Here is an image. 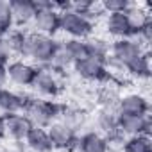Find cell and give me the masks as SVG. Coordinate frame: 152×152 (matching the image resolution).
I'll return each mask as SVG.
<instances>
[{
    "label": "cell",
    "instance_id": "6da1fadb",
    "mask_svg": "<svg viewBox=\"0 0 152 152\" xmlns=\"http://www.w3.org/2000/svg\"><path fill=\"white\" fill-rule=\"evenodd\" d=\"M63 107H64V104H59L56 100H45V99L34 97L31 100V104L23 109V115L31 120L32 125L47 129L48 125L57 122V118L63 113Z\"/></svg>",
    "mask_w": 152,
    "mask_h": 152
},
{
    "label": "cell",
    "instance_id": "7a4b0ae2",
    "mask_svg": "<svg viewBox=\"0 0 152 152\" xmlns=\"http://www.w3.org/2000/svg\"><path fill=\"white\" fill-rule=\"evenodd\" d=\"M56 47L57 41L52 36L39 34L34 31L27 34V59H31L36 66H47Z\"/></svg>",
    "mask_w": 152,
    "mask_h": 152
},
{
    "label": "cell",
    "instance_id": "3957f363",
    "mask_svg": "<svg viewBox=\"0 0 152 152\" xmlns=\"http://www.w3.org/2000/svg\"><path fill=\"white\" fill-rule=\"evenodd\" d=\"M73 70L75 73L79 75L81 79L90 81V83H100V84H111L115 75L107 72L106 63L99 61L95 57H84L81 61H75L73 63Z\"/></svg>",
    "mask_w": 152,
    "mask_h": 152
},
{
    "label": "cell",
    "instance_id": "277c9868",
    "mask_svg": "<svg viewBox=\"0 0 152 152\" xmlns=\"http://www.w3.org/2000/svg\"><path fill=\"white\" fill-rule=\"evenodd\" d=\"M95 29V23L81 16L79 13H75L73 9L59 13V31L68 34L70 38L75 39H88Z\"/></svg>",
    "mask_w": 152,
    "mask_h": 152
},
{
    "label": "cell",
    "instance_id": "5b68a950",
    "mask_svg": "<svg viewBox=\"0 0 152 152\" xmlns=\"http://www.w3.org/2000/svg\"><path fill=\"white\" fill-rule=\"evenodd\" d=\"M47 134L52 145V150L63 152H79V134L66 127L63 122H54L47 127Z\"/></svg>",
    "mask_w": 152,
    "mask_h": 152
},
{
    "label": "cell",
    "instance_id": "8992f818",
    "mask_svg": "<svg viewBox=\"0 0 152 152\" xmlns=\"http://www.w3.org/2000/svg\"><path fill=\"white\" fill-rule=\"evenodd\" d=\"M31 88L41 99H56L61 93V81L48 66H36V77Z\"/></svg>",
    "mask_w": 152,
    "mask_h": 152
},
{
    "label": "cell",
    "instance_id": "52a82bcc",
    "mask_svg": "<svg viewBox=\"0 0 152 152\" xmlns=\"http://www.w3.org/2000/svg\"><path fill=\"white\" fill-rule=\"evenodd\" d=\"M145 50H143V47L136 41V39H132V38H122V39H115L113 43H111V50H109V57L111 59H115L118 64H122L124 68L131 63V61H134L138 56H141Z\"/></svg>",
    "mask_w": 152,
    "mask_h": 152
},
{
    "label": "cell",
    "instance_id": "ba28073f",
    "mask_svg": "<svg viewBox=\"0 0 152 152\" xmlns=\"http://www.w3.org/2000/svg\"><path fill=\"white\" fill-rule=\"evenodd\" d=\"M7 77L13 84L22 86V88H31L34 77H36V64L27 63L23 59H15L7 66Z\"/></svg>",
    "mask_w": 152,
    "mask_h": 152
},
{
    "label": "cell",
    "instance_id": "9c48e42d",
    "mask_svg": "<svg viewBox=\"0 0 152 152\" xmlns=\"http://www.w3.org/2000/svg\"><path fill=\"white\" fill-rule=\"evenodd\" d=\"M148 111H150L148 99L143 97L141 93H127L120 97L116 106V113L125 116H147Z\"/></svg>",
    "mask_w": 152,
    "mask_h": 152
},
{
    "label": "cell",
    "instance_id": "30bf717a",
    "mask_svg": "<svg viewBox=\"0 0 152 152\" xmlns=\"http://www.w3.org/2000/svg\"><path fill=\"white\" fill-rule=\"evenodd\" d=\"M118 129L124 132L125 138H131V136H150V131H152L150 115H147V116L118 115Z\"/></svg>",
    "mask_w": 152,
    "mask_h": 152
},
{
    "label": "cell",
    "instance_id": "8fae6325",
    "mask_svg": "<svg viewBox=\"0 0 152 152\" xmlns=\"http://www.w3.org/2000/svg\"><path fill=\"white\" fill-rule=\"evenodd\" d=\"M6 136H9L13 141H23L27 132L31 131L32 124L23 113L6 115Z\"/></svg>",
    "mask_w": 152,
    "mask_h": 152
},
{
    "label": "cell",
    "instance_id": "7c38bea8",
    "mask_svg": "<svg viewBox=\"0 0 152 152\" xmlns=\"http://www.w3.org/2000/svg\"><path fill=\"white\" fill-rule=\"evenodd\" d=\"M32 29H34V32L47 34V36L54 38V34L59 31V13L56 9L36 11V15L32 18Z\"/></svg>",
    "mask_w": 152,
    "mask_h": 152
},
{
    "label": "cell",
    "instance_id": "4fadbf2b",
    "mask_svg": "<svg viewBox=\"0 0 152 152\" xmlns=\"http://www.w3.org/2000/svg\"><path fill=\"white\" fill-rule=\"evenodd\" d=\"M106 31L115 39L134 38V29H132V25H131V22H129V18H127L125 13L107 15V18H106Z\"/></svg>",
    "mask_w": 152,
    "mask_h": 152
},
{
    "label": "cell",
    "instance_id": "5bb4252c",
    "mask_svg": "<svg viewBox=\"0 0 152 152\" xmlns=\"http://www.w3.org/2000/svg\"><path fill=\"white\" fill-rule=\"evenodd\" d=\"M9 9H11L13 25H18V27L32 23V18L36 15L32 0H11Z\"/></svg>",
    "mask_w": 152,
    "mask_h": 152
},
{
    "label": "cell",
    "instance_id": "9a60e30c",
    "mask_svg": "<svg viewBox=\"0 0 152 152\" xmlns=\"http://www.w3.org/2000/svg\"><path fill=\"white\" fill-rule=\"evenodd\" d=\"M23 143H25V148L32 150V152H52V145H50L47 129H41V127H36V125L31 127Z\"/></svg>",
    "mask_w": 152,
    "mask_h": 152
},
{
    "label": "cell",
    "instance_id": "2e32d148",
    "mask_svg": "<svg viewBox=\"0 0 152 152\" xmlns=\"http://www.w3.org/2000/svg\"><path fill=\"white\" fill-rule=\"evenodd\" d=\"M109 145L104 134L88 131L79 136V152H109Z\"/></svg>",
    "mask_w": 152,
    "mask_h": 152
},
{
    "label": "cell",
    "instance_id": "e0dca14e",
    "mask_svg": "<svg viewBox=\"0 0 152 152\" xmlns=\"http://www.w3.org/2000/svg\"><path fill=\"white\" fill-rule=\"evenodd\" d=\"M86 120H88L86 111L81 109V107H73V106H64L63 107V113L59 116V122H63L73 132H79L86 125Z\"/></svg>",
    "mask_w": 152,
    "mask_h": 152
},
{
    "label": "cell",
    "instance_id": "ac0fdd59",
    "mask_svg": "<svg viewBox=\"0 0 152 152\" xmlns=\"http://www.w3.org/2000/svg\"><path fill=\"white\" fill-rule=\"evenodd\" d=\"M27 34L22 29H11L4 34V39L9 47V50L13 52V56L22 57L23 61L27 59Z\"/></svg>",
    "mask_w": 152,
    "mask_h": 152
},
{
    "label": "cell",
    "instance_id": "d6986e66",
    "mask_svg": "<svg viewBox=\"0 0 152 152\" xmlns=\"http://www.w3.org/2000/svg\"><path fill=\"white\" fill-rule=\"evenodd\" d=\"M22 113V97L20 93L2 88L0 90V115H15Z\"/></svg>",
    "mask_w": 152,
    "mask_h": 152
},
{
    "label": "cell",
    "instance_id": "ffe728a7",
    "mask_svg": "<svg viewBox=\"0 0 152 152\" xmlns=\"http://www.w3.org/2000/svg\"><path fill=\"white\" fill-rule=\"evenodd\" d=\"M124 70L134 79H148L150 77V54L143 52L134 61H131Z\"/></svg>",
    "mask_w": 152,
    "mask_h": 152
},
{
    "label": "cell",
    "instance_id": "44dd1931",
    "mask_svg": "<svg viewBox=\"0 0 152 152\" xmlns=\"http://www.w3.org/2000/svg\"><path fill=\"white\" fill-rule=\"evenodd\" d=\"M47 66L52 72H56V73H63L64 70H68L70 66H73V59L70 57V54L64 48L63 41H57V47H56V50H54V54L50 57V63Z\"/></svg>",
    "mask_w": 152,
    "mask_h": 152
},
{
    "label": "cell",
    "instance_id": "7402d4cb",
    "mask_svg": "<svg viewBox=\"0 0 152 152\" xmlns=\"http://www.w3.org/2000/svg\"><path fill=\"white\" fill-rule=\"evenodd\" d=\"M118 100H120V93L113 84H102L97 90V104L100 106V109L116 111Z\"/></svg>",
    "mask_w": 152,
    "mask_h": 152
},
{
    "label": "cell",
    "instance_id": "603a6c76",
    "mask_svg": "<svg viewBox=\"0 0 152 152\" xmlns=\"http://www.w3.org/2000/svg\"><path fill=\"white\" fill-rule=\"evenodd\" d=\"M86 45H88V56L90 57H95L99 61H104L109 57V50H111V43L104 38H99V36H90L86 39Z\"/></svg>",
    "mask_w": 152,
    "mask_h": 152
},
{
    "label": "cell",
    "instance_id": "cb8c5ba5",
    "mask_svg": "<svg viewBox=\"0 0 152 152\" xmlns=\"http://www.w3.org/2000/svg\"><path fill=\"white\" fill-rule=\"evenodd\" d=\"M95 125L104 132H111L115 129H118V113L111 111V109H100L95 116Z\"/></svg>",
    "mask_w": 152,
    "mask_h": 152
},
{
    "label": "cell",
    "instance_id": "d4e9b609",
    "mask_svg": "<svg viewBox=\"0 0 152 152\" xmlns=\"http://www.w3.org/2000/svg\"><path fill=\"white\" fill-rule=\"evenodd\" d=\"M122 152H152L150 136H131L122 143Z\"/></svg>",
    "mask_w": 152,
    "mask_h": 152
},
{
    "label": "cell",
    "instance_id": "484cf974",
    "mask_svg": "<svg viewBox=\"0 0 152 152\" xmlns=\"http://www.w3.org/2000/svg\"><path fill=\"white\" fill-rule=\"evenodd\" d=\"M64 48L68 50L70 57L75 61H81L84 57H88V45H86V39H75V38H70L66 41H63Z\"/></svg>",
    "mask_w": 152,
    "mask_h": 152
},
{
    "label": "cell",
    "instance_id": "4316f807",
    "mask_svg": "<svg viewBox=\"0 0 152 152\" xmlns=\"http://www.w3.org/2000/svg\"><path fill=\"white\" fill-rule=\"evenodd\" d=\"M11 29H13V18H11L9 2L0 0V36H4Z\"/></svg>",
    "mask_w": 152,
    "mask_h": 152
},
{
    "label": "cell",
    "instance_id": "83f0119b",
    "mask_svg": "<svg viewBox=\"0 0 152 152\" xmlns=\"http://www.w3.org/2000/svg\"><path fill=\"white\" fill-rule=\"evenodd\" d=\"M131 4L127 0H104L100 4V9L104 15H115V13H125Z\"/></svg>",
    "mask_w": 152,
    "mask_h": 152
},
{
    "label": "cell",
    "instance_id": "f1b7e54d",
    "mask_svg": "<svg viewBox=\"0 0 152 152\" xmlns=\"http://www.w3.org/2000/svg\"><path fill=\"white\" fill-rule=\"evenodd\" d=\"M13 61V52L9 50L4 36H0V66H7Z\"/></svg>",
    "mask_w": 152,
    "mask_h": 152
},
{
    "label": "cell",
    "instance_id": "f546056e",
    "mask_svg": "<svg viewBox=\"0 0 152 152\" xmlns=\"http://www.w3.org/2000/svg\"><path fill=\"white\" fill-rule=\"evenodd\" d=\"M7 83H9L7 70H6V66H0V90L6 88V86H7Z\"/></svg>",
    "mask_w": 152,
    "mask_h": 152
},
{
    "label": "cell",
    "instance_id": "4dcf8cb0",
    "mask_svg": "<svg viewBox=\"0 0 152 152\" xmlns=\"http://www.w3.org/2000/svg\"><path fill=\"white\" fill-rule=\"evenodd\" d=\"M6 138V118L4 115H0V140Z\"/></svg>",
    "mask_w": 152,
    "mask_h": 152
},
{
    "label": "cell",
    "instance_id": "1f68e13d",
    "mask_svg": "<svg viewBox=\"0 0 152 152\" xmlns=\"http://www.w3.org/2000/svg\"><path fill=\"white\" fill-rule=\"evenodd\" d=\"M2 152H20V150L18 148H4Z\"/></svg>",
    "mask_w": 152,
    "mask_h": 152
}]
</instances>
